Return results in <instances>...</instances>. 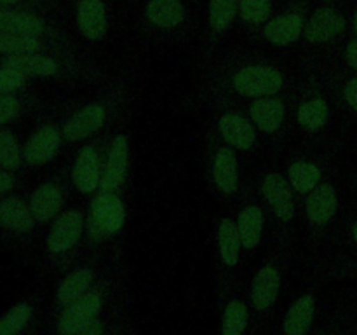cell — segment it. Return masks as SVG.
<instances>
[{
    "label": "cell",
    "instance_id": "1",
    "mask_svg": "<svg viewBox=\"0 0 357 335\" xmlns=\"http://www.w3.org/2000/svg\"><path fill=\"white\" fill-rule=\"evenodd\" d=\"M284 86V77L272 66H244L234 75V89L248 98H264L279 93Z\"/></svg>",
    "mask_w": 357,
    "mask_h": 335
},
{
    "label": "cell",
    "instance_id": "2",
    "mask_svg": "<svg viewBox=\"0 0 357 335\" xmlns=\"http://www.w3.org/2000/svg\"><path fill=\"white\" fill-rule=\"evenodd\" d=\"M101 309V297L94 293H86L80 299L73 300L61 313L58 321V330L61 335H75L80 328L96 320Z\"/></svg>",
    "mask_w": 357,
    "mask_h": 335
},
{
    "label": "cell",
    "instance_id": "3",
    "mask_svg": "<svg viewBox=\"0 0 357 335\" xmlns=\"http://www.w3.org/2000/svg\"><path fill=\"white\" fill-rule=\"evenodd\" d=\"M345 30V17L331 7H321L310 16L303 28L305 40L310 44H324Z\"/></svg>",
    "mask_w": 357,
    "mask_h": 335
},
{
    "label": "cell",
    "instance_id": "4",
    "mask_svg": "<svg viewBox=\"0 0 357 335\" xmlns=\"http://www.w3.org/2000/svg\"><path fill=\"white\" fill-rule=\"evenodd\" d=\"M91 218L103 234L119 232L126 220L124 204L114 192H101L91 206Z\"/></svg>",
    "mask_w": 357,
    "mask_h": 335
},
{
    "label": "cell",
    "instance_id": "5",
    "mask_svg": "<svg viewBox=\"0 0 357 335\" xmlns=\"http://www.w3.org/2000/svg\"><path fill=\"white\" fill-rule=\"evenodd\" d=\"M61 143V135L54 126H44L28 138L23 149V159L30 166H42L56 156Z\"/></svg>",
    "mask_w": 357,
    "mask_h": 335
},
{
    "label": "cell",
    "instance_id": "6",
    "mask_svg": "<svg viewBox=\"0 0 357 335\" xmlns=\"http://www.w3.org/2000/svg\"><path fill=\"white\" fill-rule=\"evenodd\" d=\"M105 119H107V112L103 105H87L63 126V138L68 142H80V140L89 138L98 129H101Z\"/></svg>",
    "mask_w": 357,
    "mask_h": 335
},
{
    "label": "cell",
    "instance_id": "7",
    "mask_svg": "<svg viewBox=\"0 0 357 335\" xmlns=\"http://www.w3.org/2000/svg\"><path fill=\"white\" fill-rule=\"evenodd\" d=\"M82 234V215L77 209L65 211L52 225L47 236V248L52 253H65Z\"/></svg>",
    "mask_w": 357,
    "mask_h": 335
},
{
    "label": "cell",
    "instance_id": "8",
    "mask_svg": "<svg viewBox=\"0 0 357 335\" xmlns=\"http://www.w3.org/2000/svg\"><path fill=\"white\" fill-rule=\"evenodd\" d=\"M128 138L122 135L115 136L114 143L110 147V152H108V161L103 170V177H101V192H115L121 187L126 178V171H128Z\"/></svg>",
    "mask_w": 357,
    "mask_h": 335
},
{
    "label": "cell",
    "instance_id": "9",
    "mask_svg": "<svg viewBox=\"0 0 357 335\" xmlns=\"http://www.w3.org/2000/svg\"><path fill=\"white\" fill-rule=\"evenodd\" d=\"M73 184L84 194H91L100 187L101 166L94 147H82V150L77 156L75 164H73Z\"/></svg>",
    "mask_w": 357,
    "mask_h": 335
},
{
    "label": "cell",
    "instance_id": "10",
    "mask_svg": "<svg viewBox=\"0 0 357 335\" xmlns=\"http://www.w3.org/2000/svg\"><path fill=\"white\" fill-rule=\"evenodd\" d=\"M261 192H264L265 199H267V202L279 218L291 220L293 213H295L291 188H289V184L281 174L268 173L264 178V184H261Z\"/></svg>",
    "mask_w": 357,
    "mask_h": 335
},
{
    "label": "cell",
    "instance_id": "11",
    "mask_svg": "<svg viewBox=\"0 0 357 335\" xmlns=\"http://www.w3.org/2000/svg\"><path fill=\"white\" fill-rule=\"evenodd\" d=\"M77 27L89 40H98L107 31V10L101 0H80L77 7Z\"/></svg>",
    "mask_w": 357,
    "mask_h": 335
},
{
    "label": "cell",
    "instance_id": "12",
    "mask_svg": "<svg viewBox=\"0 0 357 335\" xmlns=\"http://www.w3.org/2000/svg\"><path fill=\"white\" fill-rule=\"evenodd\" d=\"M338 209V194L333 185L319 184L307 198V215L317 225H326Z\"/></svg>",
    "mask_w": 357,
    "mask_h": 335
},
{
    "label": "cell",
    "instance_id": "13",
    "mask_svg": "<svg viewBox=\"0 0 357 335\" xmlns=\"http://www.w3.org/2000/svg\"><path fill=\"white\" fill-rule=\"evenodd\" d=\"M279 288H281V276L278 269L272 265H264L257 272L251 285V302L255 309L267 311L278 299Z\"/></svg>",
    "mask_w": 357,
    "mask_h": 335
},
{
    "label": "cell",
    "instance_id": "14",
    "mask_svg": "<svg viewBox=\"0 0 357 335\" xmlns=\"http://www.w3.org/2000/svg\"><path fill=\"white\" fill-rule=\"evenodd\" d=\"M218 128L223 140L239 150L251 149L255 140H257L253 124L239 114L222 115V119L218 121Z\"/></svg>",
    "mask_w": 357,
    "mask_h": 335
},
{
    "label": "cell",
    "instance_id": "15",
    "mask_svg": "<svg viewBox=\"0 0 357 335\" xmlns=\"http://www.w3.org/2000/svg\"><path fill=\"white\" fill-rule=\"evenodd\" d=\"M303 28V17L300 14H282L265 23L264 37L274 45H289L298 40Z\"/></svg>",
    "mask_w": 357,
    "mask_h": 335
},
{
    "label": "cell",
    "instance_id": "16",
    "mask_svg": "<svg viewBox=\"0 0 357 335\" xmlns=\"http://www.w3.org/2000/svg\"><path fill=\"white\" fill-rule=\"evenodd\" d=\"M35 222L30 204L20 198H3L0 201V227L13 232H28Z\"/></svg>",
    "mask_w": 357,
    "mask_h": 335
},
{
    "label": "cell",
    "instance_id": "17",
    "mask_svg": "<svg viewBox=\"0 0 357 335\" xmlns=\"http://www.w3.org/2000/svg\"><path fill=\"white\" fill-rule=\"evenodd\" d=\"M0 31L40 37L44 34V21L31 13L0 7Z\"/></svg>",
    "mask_w": 357,
    "mask_h": 335
},
{
    "label": "cell",
    "instance_id": "18",
    "mask_svg": "<svg viewBox=\"0 0 357 335\" xmlns=\"http://www.w3.org/2000/svg\"><path fill=\"white\" fill-rule=\"evenodd\" d=\"M63 206V195L58 185L44 184L35 188L30 199V209L37 222H49Z\"/></svg>",
    "mask_w": 357,
    "mask_h": 335
},
{
    "label": "cell",
    "instance_id": "19",
    "mask_svg": "<svg viewBox=\"0 0 357 335\" xmlns=\"http://www.w3.org/2000/svg\"><path fill=\"white\" fill-rule=\"evenodd\" d=\"M213 178L216 187L225 194H234L237 191V180H239L237 157L230 147H222L216 152L213 161Z\"/></svg>",
    "mask_w": 357,
    "mask_h": 335
},
{
    "label": "cell",
    "instance_id": "20",
    "mask_svg": "<svg viewBox=\"0 0 357 335\" xmlns=\"http://www.w3.org/2000/svg\"><path fill=\"white\" fill-rule=\"evenodd\" d=\"M250 114L261 131L274 133L284 121V105L278 98H258L251 103Z\"/></svg>",
    "mask_w": 357,
    "mask_h": 335
},
{
    "label": "cell",
    "instance_id": "21",
    "mask_svg": "<svg viewBox=\"0 0 357 335\" xmlns=\"http://www.w3.org/2000/svg\"><path fill=\"white\" fill-rule=\"evenodd\" d=\"M2 65L23 73L24 77H49L58 72V63L52 58H47V56H40L38 52L7 56Z\"/></svg>",
    "mask_w": 357,
    "mask_h": 335
},
{
    "label": "cell",
    "instance_id": "22",
    "mask_svg": "<svg viewBox=\"0 0 357 335\" xmlns=\"http://www.w3.org/2000/svg\"><path fill=\"white\" fill-rule=\"evenodd\" d=\"M316 300L312 295H303L289 306L284 318L286 335H305L314 321Z\"/></svg>",
    "mask_w": 357,
    "mask_h": 335
},
{
    "label": "cell",
    "instance_id": "23",
    "mask_svg": "<svg viewBox=\"0 0 357 335\" xmlns=\"http://www.w3.org/2000/svg\"><path fill=\"white\" fill-rule=\"evenodd\" d=\"M146 17L157 28H174L183 21L185 7L181 0H150Z\"/></svg>",
    "mask_w": 357,
    "mask_h": 335
},
{
    "label": "cell",
    "instance_id": "24",
    "mask_svg": "<svg viewBox=\"0 0 357 335\" xmlns=\"http://www.w3.org/2000/svg\"><path fill=\"white\" fill-rule=\"evenodd\" d=\"M237 230H239L241 243L244 248L251 250L260 244L261 230H264V213L258 206H246L241 209L237 218Z\"/></svg>",
    "mask_w": 357,
    "mask_h": 335
},
{
    "label": "cell",
    "instance_id": "25",
    "mask_svg": "<svg viewBox=\"0 0 357 335\" xmlns=\"http://www.w3.org/2000/svg\"><path fill=\"white\" fill-rule=\"evenodd\" d=\"M241 236L237 230V223L232 218H223L218 227V250L223 264L234 267L239 262Z\"/></svg>",
    "mask_w": 357,
    "mask_h": 335
},
{
    "label": "cell",
    "instance_id": "26",
    "mask_svg": "<svg viewBox=\"0 0 357 335\" xmlns=\"http://www.w3.org/2000/svg\"><path fill=\"white\" fill-rule=\"evenodd\" d=\"M298 124L307 131H319L330 121V107L324 98H314L298 108Z\"/></svg>",
    "mask_w": 357,
    "mask_h": 335
},
{
    "label": "cell",
    "instance_id": "27",
    "mask_svg": "<svg viewBox=\"0 0 357 335\" xmlns=\"http://www.w3.org/2000/svg\"><path fill=\"white\" fill-rule=\"evenodd\" d=\"M93 279L94 274L91 269H80V271L72 272L58 286V300L61 304H65V306H68L73 300L80 299L82 295H86Z\"/></svg>",
    "mask_w": 357,
    "mask_h": 335
},
{
    "label": "cell",
    "instance_id": "28",
    "mask_svg": "<svg viewBox=\"0 0 357 335\" xmlns=\"http://www.w3.org/2000/svg\"><path fill=\"white\" fill-rule=\"evenodd\" d=\"M289 184L300 194H310L319 185L321 170L314 163L296 161L289 166Z\"/></svg>",
    "mask_w": 357,
    "mask_h": 335
},
{
    "label": "cell",
    "instance_id": "29",
    "mask_svg": "<svg viewBox=\"0 0 357 335\" xmlns=\"http://www.w3.org/2000/svg\"><path fill=\"white\" fill-rule=\"evenodd\" d=\"M38 51H40V40H38V37L0 31V54L20 56L33 54V52Z\"/></svg>",
    "mask_w": 357,
    "mask_h": 335
},
{
    "label": "cell",
    "instance_id": "30",
    "mask_svg": "<svg viewBox=\"0 0 357 335\" xmlns=\"http://www.w3.org/2000/svg\"><path fill=\"white\" fill-rule=\"evenodd\" d=\"M239 0H209V27L215 34H223L232 24Z\"/></svg>",
    "mask_w": 357,
    "mask_h": 335
},
{
    "label": "cell",
    "instance_id": "31",
    "mask_svg": "<svg viewBox=\"0 0 357 335\" xmlns=\"http://www.w3.org/2000/svg\"><path fill=\"white\" fill-rule=\"evenodd\" d=\"M248 327V307L241 300H232L223 313L222 335H244Z\"/></svg>",
    "mask_w": 357,
    "mask_h": 335
},
{
    "label": "cell",
    "instance_id": "32",
    "mask_svg": "<svg viewBox=\"0 0 357 335\" xmlns=\"http://www.w3.org/2000/svg\"><path fill=\"white\" fill-rule=\"evenodd\" d=\"M21 161H23V152H21L16 136L6 129H0V168L14 171L20 168Z\"/></svg>",
    "mask_w": 357,
    "mask_h": 335
},
{
    "label": "cell",
    "instance_id": "33",
    "mask_svg": "<svg viewBox=\"0 0 357 335\" xmlns=\"http://www.w3.org/2000/svg\"><path fill=\"white\" fill-rule=\"evenodd\" d=\"M31 307L28 304H17L0 318V335H17L30 321Z\"/></svg>",
    "mask_w": 357,
    "mask_h": 335
},
{
    "label": "cell",
    "instance_id": "34",
    "mask_svg": "<svg viewBox=\"0 0 357 335\" xmlns=\"http://www.w3.org/2000/svg\"><path fill=\"white\" fill-rule=\"evenodd\" d=\"M239 14L244 21L253 24L264 23L272 10L271 0H239Z\"/></svg>",
    "mask_w": 357,
    "mask_h": 335
},
{
    "label": "cell",
    "instance_id": "35",
    "mask_svg": "<svg viewBox=\"0 0 357 335\" xmlns=\"http://www.w3.org/2000/svg\"><path fill=\"white\" fill-rule=\"evenodd\" d=\"M26 82V77L9 66H0V94H13L21 89Z\"/></svg>",
    "mask_w": 357,
    "mask_h": 335
},
{
    "label": "cell",
    "instance_id": "36",
    "mask_svg": "<svg viewBox=\"0 0 357 335\" xmlns=\"http://www.w3.org/2000/svg\"><path fill=\"white\" fill-rule=\"evenodd\" d=\"M21 112V103L13 94H0V126L7 124L17 117Z\"/></svg>",
    "mask_w": 357,
    "mask_h": 335
},
{
    "label": "cell",
    "instance_id": "37",
    "mask_svg": "<svg viewBox=\"0 0 357 335\" xmlns=\"http://www.w3.org/2000/svg\"><path fill=\"white\" fill-rule=\"evenodd\" d=\"M344 100L352 112L357 114V75L351 77L344 84Z\"/></svg>",
    "mask_w": 357,
    "mask_h": 335
},
{
    "label": "cell",
    "instance_id": "38",
    "mask_svg": "<svg viewBox=\"0 0 357 335\" xmlns=\"http://www.w3.org/2000/svg\"><path fill=\"white\" fill-rule=\"evenodd\" d=\"M14 181L16 180H14V177L10 174V171L2 170V168H0V195H3V194H7L9 191H13Z\"/></svg>",
    "mask_w": 357,
    "mask_h": 335
},
{
    "label": "cell",
    "instance_id": "39",
    "mask_svg": "<svg viewBox=\"0 0 357 335\" xmlns=\"http://www.w3.org/2000/svg\"><path fill=\"white\" fill-rule=\"evenodd\" d=\"M345 59L352 70H357V37L352 38L345 47Z\"/></svg>",
    "mask_w": 357,
    "mask_h": 335
},
{
    "label": "cell",
    "instance_id": "40",
    "mask_svg": "<svg viewBox=\"0 0 357 335\" xmlns=\"http://www.w3.org/2000/svg\"><path fill=\"white\" fill-rule=\"evenodd\" d=\"M75 335H103V325H101V321L93 320L86 327L80 328Z\"/></svg>",
    "mask_w": 357,
    "mask_h": 335
},
{
    "label": "cell",
    "instance_id": "41",
    "mask_svg": "<svg viewBox=\"0 0 357 335\" xmlns=\"http://www.w3.org/2000/svg\"><path fill=\"white\" fill-rule=\"evenodd\" d=\"M351 237L357 243V218L352 222V225H351Z\"/></svg>",
    "mask_w": 357,
    "mask_h": 335
},
{
    "label": "cell",
    "instance_id": "42",
    "mask_svg": "<svg viewBox=\"0 0 357 335\" xmlns=\"http://www.w3.org/2000/svg\"><path fill=\"white\" fill-rule=\"evenodd\" d=\"M20 0H0V7H9V6H14V3H17Z\"/></svg>",
    "mask_w": 357,
    "mask_h": 335
},
{
    "label": "cell",
    "instance_id": "43",
    "mask_svg": "<svg viewBox=\"0 0 357 335\" xmlns=\"http://www.w3.org/2000/svg\"><path fill=\"white\" fill-rule=\"evenodd\" d=\"M354 28H356V34H357V13H356V16H354Z\"/></svg>",
    "mask_w": 357,
    "mask_h": 335
}]
</instances>
